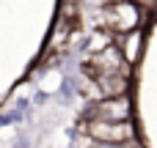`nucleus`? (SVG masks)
<instances>
[{
    "label": "nucleus",
    "instance_id": "obj_1",
    "mask_svg": "<svg viewBox=\"0 0 157 148\" xmlns=\"http://www.w3.org/2000/svg\"><path fill=\"white\" fill-rule=\"evenodd\" d=\"M99 25L102 30H110L116 36L121 33H132V30H141V22H144V8L132 0H113L108 3L102 11H99Z\"/></svg>",
    "mask_w": 157,
    "mask_h": 148
},
{
    "label": "nucleus",
    "instance_id": "obj_2",
    "mask_svg": "<svg viewBox=\"0 0 157 148\" xmlns=\"http://www.w3.org/2000/svg\"><path fill=\"white\" fill-rule=\"evenodd\" d=\"M80 132L97 146H127L138 140V129L132 121H83Z\"/></svg>",
    "mask_w": 157,
    "mask_h": 148
},
{
    "label": "nucleus",
    "instance_id": "obj_3",
    "mask_svg": "<svg viewBox=\"0 0 157 148\" xmlns=\"http://www.w3.org/2000/svg\"><path fill=\"white\" fill-rule=\"evenodd\" d=\"M86 74L88 80L94 77H105V74H132V66L124 60L121 49L116 47V41L99 52H91L88 60H86Z\"/></svg>",
    "mask_w": 157,
    "mask_h": 148
},
{
    "label": "nucleus",
    "instance_id": "obj_4",
    "mask_svg": "<svg viewBox=\"0 0 157 148\" xmlns=\"http://www.w3.org/2000/svg\"><path fill=\"white\" fill-rule=\"evenodd\" d=\"M83 121H132V99L130 96L97 99L86 110Z\"/></svg>",
    "mask_w": 157,
    "mask_h": 148
},
{
    "label": "nucleus",
    "instance_id": "obj_5",
    "mask_svg": "<svg viewBox=\"0 0 157 148\" xmlns=\"http://www.w3.org/2000/svg\"><path fill=\"white\" fill-rule=\"evenodd\" d=\"M130 77L132 74H105L94 77L91 82L99 91V99H113V96H130Z\"/></svg>",
    "mask_w": 157,
    "mask_h": 148
},
{
    "label": "nucleus",
    "instance_id": "obj_6",
    "mask_svg": "<svg viewBox=\"0 0 157 148\" xmlns=\"http://www.w3.org/2000/svg\"><path fill=\"white\" fill-rule=\"evenodd\" d=\"M116 47L121 49L124 60H127L130 66H135V63L141 60V52H144V33H141V30L121 33V36H116Z\"/></svg>",
    "mask_w": 157,
    "mask_h": 148
},
{
    "label": "nucleus",
    "instance_id": "obj_7",
    "mask_svg": "<svg viewBox=\"0 0 157 148\" xmlns=\"http://www.w3.org/2000/svg\"><path fill=\"white\" fill-rule=\"evenodd\" d=\"M121 148H144V146H141L138 140H132V143H127V146H121Z\"/></svg>",
    "mask_w": 157,
    "mask_h": 148
},
{
    "label": "nucleus",
    "instance_id": "obj_8",
    "mask_svg": "<svg viewBox=\"0 0 157 148\" xmlns=\"http://www.w3.org/2000/svg\"><path fill=\"white\" fill-rule=\"evenodd\" d=\"M94 148H121V146H97V143H94Z\"/></svg>",
    "mask_w": 157,
    "mask_h": 148
}]
</instances>
